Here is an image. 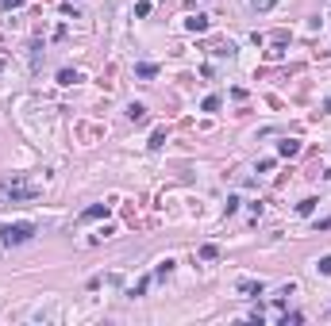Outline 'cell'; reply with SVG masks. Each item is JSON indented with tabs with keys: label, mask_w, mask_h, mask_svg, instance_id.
Wrapping results in <instances>:
<instances>
[{
	"label": "cell",
	"mask_w": 331,
	"mask_h": 326,
	"mask_svg": "<svg viewBox=\"0 0 331 326\" xmlns=\"http://www.w3.org/2000/svg\"><path fill=\"white\" fill-rule=\"evenodd\" d=\"M0 196H8L12 204H27V200H35V184H27L19 173H12V177H0Z\"/></svg>",
	"instance_id": "6da1fadb"
},
{
	"label": "cell",
	"mask_w": 331,
	"mask_h": 326,
	"mask_svg": "<svg viewBox=\"0 0 331 326\" xmlns=\"http://www.w3.org/2000/svg\"><path fill=\"white\" fill-rule=\"evenodd\" d=\"M35 238V223H8L0 226V246H23Z\"/></svg>",
	"instance_id": "7a4b0ae2"
},
{
	"label": "cell",
	"mask_w": 331,
	"mask_h": 326,
	"mask_svg": "<svg viewBox=\"0 0 331 326\" xmlns=\"http://www.w3.org/2000/svg\"><path fill=\"white\" fill-rule=\"evenodd\" d=\"M108 215V204H93V207H85V211H81V219H85V223H93V219H104Z\"/></svg>",
	"instance_id": "3957f363"
},
{
	"label": "cell",
	"mask_w": 331,
	"mask_h": 326,
	"mask_svg": "<svg viewBox=\"0 0 331 326\" xmlns=\"http://www.w3.org/2000/svg\"><path fill=\"white\" fill-rule=\"evenodd\" d=\"M278 154L281 157H296L300 154V142H296V138H285V142H278Z\"/></svg>",
	"instance_id": "277c9868"
},
{
	"label": "cell",
	"mask_w": 331,
	"mask_h": 326,
	"mask_svg": "<svg viewBox=\"0 0 331 326\" xmlns=\"http://www.w3.org/2000/svg\"><path fill=\"white\" fill-rule=\"evenodd\" d=\"M135 73H139L143 81H150V77L158 73V66H154V61H139V66H135Z\"/></svg>",
	"instance_id": "5b68a950"
},
{
	"label": "cell",
	"mask_w": 331,
	"mask_h": 326,
	"mask_svg": "<svg viewBox=\"0 0 331 326\" xmlns=\"http://www.w3.org/2000/svg\"><path fill=\"white\" fill-rule=\"evenodd\" d=\"M239 292H246V296H262V280H239Z\"/></svg>",
	"instance_id": "8992f818"
},
{
	"label": "cell",
	"mask_w": 331,
	"mask_h": 326,
	"mask_svg": "<svg viewBox=\"0 0 331 326\" xmlns=\"http://www.w3.org/2000/svg\"><path fill=\"white\" fill-rule=\"evenodd\" d=\"M127 119H131V123H143V119H147V108H143V104H131V108H127Z\"/></svg>",
	"instance_id": "52a82bcc"
},
{
	"label": "cell",
	"mask_w": 331,
	"mask_h": 326,
	"mask_svg": "<svg viewBox=\"0 0 331 326\" xmlns=\"http://www.w3.org/2000/svg\"><path fill=\"white\" fill-rule=\"evenodd\" d=\"M185 27H189V31H208V16H192V19H185Z\"/></svg>",
	"instance_id": "ba28073f"
},
{
	"label": "cell",
	"mask_w": 331,
	"mask_h": 326,
	"mask_svg": "<svg viewBox=\"0 0 331 326\" xmlns=\"http://www.w3.org/2000/svg\"><path fill=\"white\" fill-rule=\"evenodd\" d=\"M212 54H216V58H235V46H231V43H216Z\"/></svg>",
	"instance_id": "9c48e42d"
},
{
	"label": "cell",
	"mask_w": 331,
	"mask_h": 326,
	"mask_svg": "<svg viewBox=\"0 0 331 326\" xmlns=\"http://www.w3.org/2000/svg\"><path fill=\"white\" fill-rule=\"evenodd\" d=\"M58 81H62V85H77V81H81V73H77V69H62V73H58Z\"/></svg>",
	"instance_id": "30bf717a"
},
{
	"label": "cell",
	"mask_w": 331,
	"mask_h": 326,
	"mask_svg": "<svg viewBox=\"0 0 331 326\" xmlns=\"http://www.w3.org/2000/svg\"><path fill=\"white\" fill-rule=\"evenodd\" d=\"M273 4H278V0H251V8H254V12H270Z\"/></svg>",
	"instance_id": "8fae6325"
},
{
	"label": "cell",
	"mask_w": 331,
	"mask_h": 326,
	"mask_svg": "<svg viewBox=\"0 0 331 326\" xmlns=\"http://www.w3.org/2000/svg\"><path fill=\"white\" fill-rule=\"evenodd\" d=\"M296 211H300V215H312V211H316V200H300V204H296Z\"/></svg>",
	"instance_id": "7c38bea8"
},
{
	"label": "cell",
	"mask_w": 331,
	"mask_h": 326,
	"mask_svg": "<svg viewBox=\"0 0 331 326\" xmlns=\"http://www.w3.org/2000/svg\"><path fill=\"white\" fill-rule=\"evenodd\" d=\"M316 269H320L323 276H331V253H327V257H320V261H316Z\"/></svg>",
	"instance_id": "4fadbf2b"
},
{
	"label": "cell",
	"mask_w": 331,
	"mask_h": 326,
	"mask_svg": "<svg viewBox=\"0 0 331 326\" xmlns=\"http://www.w3.org/2000/svg\"><path fill=\"white\" fill-rule=\"evenodd\" d=\"M147 288H150V276H143V280L135 284V288H131V296H143V292H147Z\"/></svg>",
	"instance_id": "5bb4252c"
},
{
	"label": "cell",
	"mask_w": 331,
	"mask_h": 326,
	"mask_svg": "<svg viewBox=\"0 0 331 326\" xmlns=\"http://www.w3.org/2000/svg\"><path fill=\"white\" fill-rule=\"evenodd\" d=\"M162 142H166V131H154V138H150V150H162Z\"/></svg>",
	"instance_id": "9a60e30c"
},
{
	"label": "cell",
	"mask_w": 331,
	"mask_h": 326,
	"mask_svg": "<svg viewBox=\"0 0 331 326\" xmlns=\"http://www.w3.org/2000/svg\"><path fill=\"white\" fill-rule=\"evenodd\" d=\"M170 273H174V261H162V265L154 269V276H170Z\"/></svg>",
	"instance_id": "2e32d148"
},
{
	"label": "cell",
	"mask_w": 331,
	"mask_h": 326,
	"mask_svg": "<svg viewBox=\"0 0 331 326\" xmlns=\"http://www.w3.org/2000/svg\"><path fill=\"white\" fill-rule=\"evenodd\" d=\"M19 4H23V0H4V8H19Z\"/></svg>",
	"instance_id": "e0dca14e"
}]
</instances>
